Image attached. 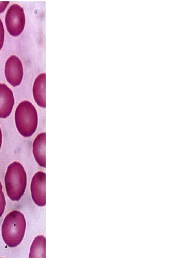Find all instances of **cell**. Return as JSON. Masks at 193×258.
<instances>
[{
    "label": "cell",
    "mask_w": 193,
    "mask_h": 258,
    "mask_svg": "<svg viewBox=\"0 0 193 258\" xmlns=\"http://www.w3.org/2000/svg\"><path fill=\"white\" fill-rule=\"evenodd\" d=\"M14 105L12 91L5 84L0 83V118H6L11 113Z\"/></svg>",
    "instance_id": "52a82bcc"
},
{
    "label": "cell",
    "mask_w": 193,
    "mask_h": 258,
    "mask_svg": "<svg viewBox=\"0 0 193 258\" xmlns=\"http://www.w3.org/2000/svg\"><path fill=\"white\" fill-rule=\"evenodd\" d=\"M46 74H39L35 79L33 86V95L37 104L42 108L46 107L45 99Z\"/></svg>",
    "instance_id": "9c48e42d"
},
{
    "label": "cell",
    "mask_w": 193,
    "mask_h": 258,
    "mask_svg": "<svg viewBox=\"0 0 193 258\" xmlns=\"http://www.w3.org/2000/svg\"><path fill=\"white\" fill-rule=\"evenodd\" d=\"M2 141V134L1 129L0 128V148L1 147Z\"/></svg>",
    "instance_id": "5bb4252c"
},
{
    "label": "cell",
    "mask_w": 193,
    "mask_h": 258,
    "mask_svg": "<svg viewBox=\"0 0 193 258\" xmlns=\"http://www.w3.org/2000/svg\"><path fill=\"white\" fill-rule=\"evenodd\" d=\"M4 29L3 27V23L0 19V50L3 47L4 40Z\"/></svg>",
    "instance_id": "7c38bea8"
},
{
    "label": "cell",
    "mask_w": 193,
    "mask_h": 258,
    "mask_svg": "<svg viewBox=\"0 0 193 258\" xmlns=\"http://www.w3.org/2000/svg\"><path fill=\"white\" fill-rule=\"evenodd\" d=\"M2 188V185L0 182V217L4 213L6 205V201Z\"/></svg>",
    "instance_id": "8fae6325"
},
{
    "label": "cell",
    "mask_w": 193,
    "mask_h": 258,
    "mask_svg": "<svg viewBox=\"0 0 193 258\" xmlns=\"http://www.w3.org/2000/svg\"><path fill=\"white\" fill-rule=\"evenodd\" d=\"M25 24V16L23 8L16 4H12L5 16V24L9 33L13 36L19 35Z\"/></svg>",
    "instance_id": "277c9868"
},
{
    "label": "cell",
    "mask_w": 193,
    "mask_h": 258,
    "mask_svg": "<svg viewBox=\"0 0 193 258\" xmlns=\"http://www.w3.org/2000/svg\"><path fill=\"white\" fill-rule=\"evenodd\" d=\"M15 122L22 136L30 137L35 133L38 124L37 112L30 102L25 100L19 104L15 112Z\"/></svg>",
    "instance_id": "3957f363"
},
{
    "label": "cell",
    "mask_w": 193,
    "mask_h": 258,
    "mask_svg": "<svg viewBox=\"0 0 193 258\" xmlns=\"http://www.w3.org/2000/svg\"><path fill=\"white\" fill-rule=\"evenodd\" d=\"M5 189L12 201H18L24 195L27 185V174L23 165L14 161L7 167L4 178Z\"/></svg>",
    "instance_id": "7a4b0ae2"
},
{
    "label": "cell",
    "mask_w": 193,
    "mask_h": 258,
    "mask_svg": "<svg viewBox=\"0 0 193 258\" xmlns=\"http://www.w3.org/2000/svg\"><path fill=\"white\" fill-rule=\"evenodd\" d=\"M45 185V173L38 171L32 177L30 190L33 201L39 206L46 205Z\"/></svg>",
    "instance_id": "8992f818"
},
{
    "label": "cell",
    "mask_w": 193,
    "mask_h": 258,
    "mask_svg": "<svg viewBox=\"0 0 193 258\" xmlns=\"http://www.w3.org/2000/svg\"><path fill=\"white\" fill-rule=\"evenodd\" d=\"M4 73L7 81L12 86L20 84L23 76V68L18 57L12 55L8 58L5 63Z\"/></svg>",
    "instance_id": "5b68a950"
},
{
    "label": "cell",
    "mask_w": 193,
    "mask_h": 258,
    "mask_svg": "<svg viewBox=\"0 0 193 258\" xmlns=\"http://www.w3.org/2000/svg\"><path fill=\"white\" fill-rule=\"evenodd\" d=\"M26 223L24 215L13 210L5 217L2 225V236L5 243L10 247L18 246L22 241L25 232Z\"/></svg>",
    "instance_id": "6da1fadb"
},
{
    "label": "cell",
    "mask_w": 193,
    "mask_h": 258,
    "mask_svg": "<svg viewBox=\"0 0 193 258\" xmlns=\"http://www.w3.org/2000/svg\"><path fill=\"white\" fill-rule=\"evenodd\" d=\"M29 258H46V238L42 235L36 236L30 249Z\"/></svg>",
    "instance_id": "30bf717a"
},
{
    "label": "cell",
    "mask_w": 193,
    "mask_h": 258,
    "mask_svg": "<svg viewBox=\"0 0 193 258\" xmlns=\"http://www.w3.org/2000/svg\"><path fill=\"white\" fill-rule=\"evenodd\" d=\"M9 3L8 1H0V13L5 10Z\"/></svg>",
    "instance_id": "4fadbf2b"
},
{
    "label": "cell",
    "mask_w": 193,
    "mask_h": 258,
    "mask_svg": "<svg viewBox=\"0 0 193 258\" xmlns=\"http://www.w3.org/2000/svg\"><path fill=\"white\" fill-rule=\"evenodd\" d=\"M45 145V132L39 134L35 138L32 144L34 158L38 164L44 168L46 167Z\"/></svg>",
    "instance_id": "ba28073f"
}]
</instances>
